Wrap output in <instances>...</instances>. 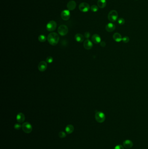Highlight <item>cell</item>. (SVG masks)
Wrapping results in <instances>:
<instances>
[{
  "label": "cell",
  "mask_w": 148,
  "mask_h": 149,
  "mask_svg": "<svg viewBox=\"0 0 148 149\" xmlns=\"http://www.w3.org/2000/svg\"><path fill=\"white\" fill-rule=\"evenodd\" d=\"M47 39L50 44L53 46H55L57 45L59 41V36L57 33L52 32L48 34Z\"/></svg>",
  "instance_id": "obj_1"
},
{
  "label": "cell",
  "mask_w": 148,
  "mask_h": 149,
  "mask_svg": "<svg viewBox=\"0 0 148 149\" xmlns=\"http://www.w3.org/2000/svg\"><path fill=\"white\" fill-rule=\"evenodd\" d=\"M118 17V14L117 12L115 10H112L109 13L108 18L111 22H115L117 20Z\"/></svg>",
  "instance_id": "obj_2"
},
{
  "label": "cell",
  "mask_w": 148,
  "mask_h": 149,
  "mask_svg": "<svg viewBox=\"0 0 148 149\" xmlns=\"http://www.w3.org/2000/svg\"><path fill=\"white\" fill-rule=\"evenodd\" d=\"M95 119L98 123H102L105 121L106 119V116L103 112L98 111L96 113Z\"/></svg>",
  "instance_id": "obj_3"
},
{
  "label": "cell",
  "mask_w": 148,
  "mask_h": 149,
  "mask_svg": "<svg viewBox=\"0 0 148 149\" xmlns=\"http://www.w3.org/2000/svg\"><path fill=\"white\" fill-rule=\"evenodd\" d=\"M22 128L23 132L26 133H30L32 131V126L28 122H25L22 125Z\"/></svg>",
  "instance_id": "obj_4"
},
{
  "label": "cell",
  "mask_w": 148,
  "mask_h": 149,
  "mask_svg": "<svg viewBox=\"0 0 148 149\" xmlns=\"http://www.w3.org/2000/svg\"><path fill=\"white\" fill-rule=\"evenodd\" d=\"M58 32L61 36H65L68 32V28L67 26L62 25L58 28Z\"/></svg>",
  "instance_id": "obj_5"
},
{
  "label": "cell",
  "mask_w": 148,
  "mask_h": 149,
  "mask_svg": "<svg viewBox=\"0 0 148 149\" xmlns=\"http://www.w3.org/2000/svg\"><path fill=\"white\" fill-rule=\"evenodd\" d=\"M57 26V22L54 21H51L47 24L46 28L49 32H53L56 29Z\"/></svg>",
  "instance_id": "obj_6"
},
{
  "label": "cell",
  "mask_w": 148,
  "mask_h": 149,
  "mask_svg": "<svg viewBox=\"0 0 148 149\" xmlns=\"http://www.w3.org/2000/svg\"><path fill=\"white\" fill-rule=\"evenodd\" d=\"M90 8V6L88 3L86 2H82L79 6V10L83 12H87L89 10Z\"/></svg>",
  "instance_id": "obj_7"
},
{
  "label": "cell",
  "mask_w": 148,
  "mask_h": 149,
  "mask_svg": "<svg viewBox=\"0 0 148 149\" xmlns=\"http://www.w3.org/2000/svg\"><path fill=\"white\" fill-rule=\"evenodd\" d=\"M70 13L69 10H64L62 11L61 13V17L62 19L64 21H67L70 19Z\"/></svg>",
  "instance_id": "obj_8"
},
{
  "label": "cell",
  "mask_w": 148,
  "mask_h": 149,
  "mask_svg": "<svg viewBox=\"0 0 148 149\" xmlns=\"http://www.w3.org/2000/svg\"><path fill=\"white\" fill-rule=\"evenodd\" d=\"M47 62L45 61H41L40 62L38 66V70L40 72H44L47 69Z\"/></svg>",
  "instance_id": "obj_9"
},
{
  "label": "cell",
  "mask_w": 148,
  "mask_h": 149,
  "mask_svg": "<svg viewBox=\"0 0 148 149\" xmlns=\"http://www.w3.org/2000/svg\"><path fill=\"white\" fill-rule=\"evenodd\" d=\"M83 46L85 49L87 50H90L93 46V44L91 41L89 40V39H87L84 41Z\"/></svg>",
  "instance_id": "obj_10"
},
{
  "label": "cell",
  "mask_w": 148,
  "mask_h": 149,
  "mask_svg": "<svg viewBox=\"0 0 148 149\" xmlns=\"http://www.w3.org/2000/svg\"><path fill=\"white\" fill-rule=\"evenodd\" d=\"M76 3L74 0H70L69 2H68L67 4V8L68 10L69 11L74 10L76 8Z\"/></svg>",
  "instance_id": "obj_11"
},
{
  "label": "cell",
  "mask_w": 148,
  "mask_h": 149,
  "mask_svg": "<svg viewBox=\"0 0 148 149\" xmlns=\"http://www.w3.org/2000/svg\"><path fill=\"white\" fill-rule=\"evenodd\" d=\"M133 142L130 140H127L123 142V146L126 149H130L133 146Z\"/></svg>",
  "instance_id": "obj_12"
},
{
  "label": "cell",
  "mask_w": 148,
  "mask_h": 149,
  "mask_svg": "<svg viewBox=\"0 0 148 149\" xmlns=\"http://www.w3.org/2000/svg\"><path fill=\"white\" fill-rule=\"evenodd\" d=\"M116 29V26L112 23H109L106 25V30L109 32H112Z\"/></svg>",
  "instance_id": "obj_13"
},
{
  "label": "cell",
  "mask_w": 148,
  "mask_h": 149,
  "mask_svg": "<svg viewBox=\"0 0 148 149\" xmlns=\"http://www.w3.org/2000/svg\"><path fill=\"white\" fill-rule=\"evenodd\" d=\"M25 119V116L23 113H19L17 114L16 119L17 121L20 123H23Z\"/></svg>",
  "instance_id": "obj_14"
},
{
  "label": "cell",
  "mask_w": 148,
  "mask_h": 149,
  "mask_svg": "<svg viewBox=\"0 0 148 149\" xmlns=\"http://www.w3.org/2000/svg\"><path fill=\"white\" fill-rule=\"evenodd\" d=\"M92 40L93 42L97 44L99 43H100L101 41V38L99 35L98 34H93V36L92 37Z\"/></svg>",
  "instance_id": "obj_15"
},
{
  "label": "cell",
  "mask_w": 148,
  "mask_h": 149,
  "mask_svg": "<svg viewBox=\"0 0 148 149\" xmlns=\"http://www.w3.org/2000/svg\"><path fill=\"white\" fill-rule=\"evenodd\" d=\"M112 38H113V39L115 41H116V42H120L123 39V38L121 36V35L118 32L114 33L113 35Z\"/></svg>",
  "instance_id": "obj_16"
},
{
  "label": "cell",
  "mask_w": 148,
  "mask_h": 149,
  "mask_svg": "<svg viewBox=\"0 0 148 149\" xmlns=\"http://www.w3.org/2000/svg\"><path fill=\"white\" fill-rule=\"evenodd\" d=\"M65 131L67 134H71L74 131V126L71 124L68 125L65 128Z\"/></svg>",
  "instance_id": "obj_17"
},
{
  "label": "cell",
  "mask_w": 148,
  "mask_h": 149,
  "mask_svg": "<svg viewBox=\"0 0 148 149\" xmlns=\"http://www.w3.org/2000/svg\"><path fill=\"white\" fill-rule=\"evenodd\" d=\"M75 39L78 42H82L84 40V38L82 34L78 33L75 35Z\"/></svg>",
  "instance_id": "obj_18"
},
{
  "label": "cell",
  "mask_w": 148,
  "mask_h": 149,
  "mask_svg": "<svg viewBox=\"0 0 148 149\" xmlns=\"http://www.w3.org/2000/svg\"><path fill=\"white\" fill-rule=\"evenodd\" d=\"M106 5V0H98L97 1V5L98 7L101 8H104Z\"/></svg>",
  "instance_id": "obj_19"
},
{
  "label": "cell",
  "mask_w": 148,
  "mask_h": 149,
  "mask_svg": "<svg viewBox=\"0 0 148 149\" xmlns=\"http://www.w3.org/2000/svg\"><path fill=\"white\" fill-rule=\"evenodd\" d=\"M46 39H47L46 37L44 34H41L38 37V40L41 42H44L46 41Z\"/></svg>",
  "instance_id": "obj_20"
},
{
  "label": "cell",
  "mask_w": 148,
  "mask_h": 149,
  "mask_svg": "<svg viewBox=\"0 0 148 149\" xmlns=\"http://www.w3.org/2000/svg\"><path fill=\"white\" fill-rule=\"evenodd\" d=\"M90 9L92 11L95 12H97L98 11L99 8H98V6H96V5H93L90 7Z\"/></svg>",
  "instance_id": "obj_21"
},
{
  "label": "cell",
  "mask_w": 148,
  "mask_h": 149,
  "mask_svg": "<svg viewBox=\"0 0 148 149\" xmlns=\"http://www.w3.org/2000/svg\"><path fill=\"white\" fill-rule=\"evenodd\" d=\"M67 136V134L64 131H60L59 133V136L61 138H64Z\"/></svg>",
  "instance_id": "obj_22"
},
{
  "label": "cell",
  "mask_w": 148,
  "mask_h": 149,
  "mask_svg": "<svg viewBox=\"0 0 148 149\" xmlns=\"http://www.w3.org/2000/svg\"><path fill=\"white\" fill-rule=\"evenodd\" d=\"M125 20L123 18H120L118 20V23L120 25H123L125 24Z\"/></svg>",
  "instance_id": "obj_23"
},
{
  "label": "cell",
  "mask_w": 148,
  "mask_h": 149,
  "mask_svg": "<svg viewBox=\"0 0 148 149\" xmlns=\"http://www.w3.org/2000/svg\"><path fill=\"white\" fill-rule=\"evenodd\" d=\"M129 40H130L128 36L124 37L123 38V39H122L123 42L125 43H127L129 42Z\"/></svg>",
  "instance_id": "obj_24"
},
{
  "label": "cell",
  "mask_w": 148,
  "mask_h": 149,
  "mask_svg": "<svg viewBox=\"0 0 148 149\" xmlns=\"http://www.w3.org/2000/svg\"><path fill=\"white\" fill-rule=\"evenodd\" d=\"M22 126L20 124H16L14 126V128L16 130H19L21 129Z\"/></svg>",
  "instance_id": "obj_25"
},
{
  "label": "cell",
  "mask_w": 148,
  "mask_h": 149,
  "mask_svg": "<svg viewBox=\"0 0 148 149\" xmlns=\"http://www.w3.org/2000/svg\"><path fill=\"white\" fill-rule=\"evenodd\" d=\"M53 58L52 57H51V56H49V57H47V59H46V61H47V62H48V63H52L53 62Z\"/></svg>",
  "instance_id": "obj_26"
},
{
  "label": "cell",
  "mask_w": 148,
  "mask_h": 149,
  "mask_svg": "<svg viewBox=\"0 0 148 149\" xmlns=\"http://www.w3.org/2000/svg\"><path fill=\"white\" fill-rule=\"evenodd\" d=\"M113 149H124L123 146L121 145H117Z\"/></svg>",
  "instance_id": "obj_27"
},
{
  "label": "cell",
  "mask_w": 148,
  "mask_h": 149,
  "mask_svg": "<svg viewBox=\"0 0 148 149\" xmlns=\"http://www.w3.org/2000/svg\"><path fill=\"white\" fill-rule=\"evenodd\" d=\"M90 36V34L89 32H86L85 33L84 36L86 38H89Z\"/></svg>",
  "instance_id": "obj_28"
},
{
  "label": "cell",
  "mask_w": 148,
  "mask_h": 149,
  "mask_svg": "<svg viewBox=\"0 0 148 149\" xmlns=\"http://www.w3.org/2000/svg\"><path fill=\"white\" fill-rule=\"evenodd\" d=\"M100 45L102 47H105L106 46V43L105 41H102L100 42Z\"/></svg>",
  "instance_id": "obj_29"
},
{
  "label": "cell",
  "mask_w": 148,
  "mask_h": 149,
  "mask_svg": "<svg viewBox=\"0 0 148 149\" xmlns=\"http://www.w3.org/2000/svg\"></svg>",
  "instance_id": "obj_30"
}]
</instances>
